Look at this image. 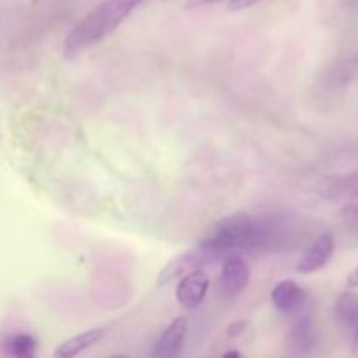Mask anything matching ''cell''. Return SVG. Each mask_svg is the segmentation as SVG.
Here are the masks:
<instances>
[{"mask_svg": "<svg viewBox=\"0 0 358 358\" xmlns=\"http://www.w3.org/2000/svg\"><path fill=\"white\" fill-rule=\"evenodd\" d=\"M208 289V275L203 269H194V271H189L184 276H180V282H178L177 290H175V297H177L180 306L187 308V310H194L205 301Z\"/></svg>", "mask_w": 358, "mask_h": 358, "instance_id": "obj_5", "label": "cell"}, {"mask_svg": "<svg viewBox=\"0 0 358 358\" xmlns=\"http://www.w3.org/2000/svg\"><path fill=\"white\" fill-rule=\"evenodd\" d=\"M336 250V241L334 236L331 233H324L322 236H318L313 241L310 248H308L306 254L297 261L296 271L299 275H311V273H317L318 269L325 268L329 264V261L332 259Z\"/></svg>", "mask_w": 358, "mask_h": 358, "instance_id": "obj_6", "label": "cell"}, {"mask_svg": "<svg viewBox=\"0 0 358 358\" xmlns=\"http://www.w3.org/2000/svg\"><path fill=\"white\" fill-rule=\"evenodd\" d=\"M336 317L346 327H358V296L355 292H345L336 301Z\"/></svg>", "mask_w": 358, "mask_h": 358, "instance_id": "obj_11", "label": "cell"}, {"mask_svg": "<svg viewBox=\"0 0 358 358\" xmlns=\"http://www.w3.org/2000/svg\"><path fill=\"white\" fill-rule=\"evenodd\" d=\"M261 2H264V0H229V3H227V9L243 10V9H248V7L257 6V3H261Z\"/></svg>", "mask_w": 358, "mask_h": 358, "instance_id": "obj_13", "label": "cell"}, {"mask_svg": "<svg viewBox=\"0 0 358 358\" xmlns=\"http://www.w3.org/2000/svg\"><path fill=\"white\" fill-rule=\"evenodd\" d=\"M105 332L107 331H105V329H100V327L80 332V334L73 336V338L66 339L65 343H62V345L56 348L55 357L56 358H72V357L80 355L83 352L90 350L91 346L96 345L98 341H101V339L105 338Z\"/></svg>", "mask_w": 358, "mask_h": 358, "instance_id": "obj_9", "label": "cell"}, {"mask_svg": "<svg viewBox=\"0 0 358 358\" xmlns=\"http://www.w3.org/2000/svg\"><path fill=\"white\" fill-rule=\"evenodd\" d=\"M212 261H217V259L213 257L212 252H210L203 243L196 245L191 250L184 252V254L171 259V261L161 269L159 275H157V285H168V283H171L173 280L184 276L185 273L194 271V269H203Z\"/></svg>", "mask_w": 358, "mask_h": 358, "instance_id": "obj_3", "label": "cell"}, {"mask_svg": "<svg viewBox=\"0 0 358 358\" xmlns=\"http://www.w3.org/2000/svg\"><path fill=\"white\" fill-rule=\"evenodd\" d=\"M241 329H243V324L229 325V329H227V336H229V338H233V336H238L241 332Z\"/></svg>", "mask_w": 358, "mask_h": 358, "instance_id": "obj_15", "label": "cell"}, {"mask_svg": "<svg viewBox=\"0 0 358 358\" xmlns=\"http://www.w3.org/2000/svg\"><path fill=\"white\" fill-rule=\"evenodd\" d=\"M346 285L350 287V289H357L358 287V266L355 269H352L348 275V278H346Z\"/></svg>", "mask_w": 358, "mask_h": 358, "instance_id": "obj_14", "label": "cell"}, {"mask_svg": "<svg viewBox=\"0 0 358 358\" xmlns=\"http://www.w3.org/2000/svg\"><path fill=\"white\" fill-rule=\"evenodd\" d=\"M289 346L301 353L310 352L317 346V331L308 318H301L289 329Z\"/></svg>", "mask_w": 358, "mask_h": 358, "instance_id": "obj_10", "label": "cell"}, {"mask_svg": "<svg viewBox=\"0 0 358 358\" xmlns=\"http://www.w3.org/2000/svg\"><path fill=\"white\" fill-rule=\"evenodd\" d=\"M3 346H6L7 355L16 358H31L35 357V352H37V341H35V338L30 334H24V332L10 336L3 343Z\"/></svg>", "mask_w": 358, "mask_h": 358, "instance_id": "obj_12", "label": "cell"}, {"mask_svg": "<svg viewBox=\"0 0 358 358\" xmlns=\"http://www.w3.org/2000/svg\"><path fill=\"white\" fill-rule=\"evenodd\" d=\"M353 350L358 353V327L355 329V336H353Z\"/></svg>", "mask_w": 358, "mask_h": 358, "instance_id": "obj_16", "label": "cell"}, {"mask_svg": "<svg viewBox=\"0 0 358 358\" xmlns=\"http://www.w3.org/2000/svg\"><path fill=\"white\" fill-rule=\"evenodd\" d=\"M283 220L278 217H261L234 213L224 217L208 231L201 243L215 259L241 255L250 252L271 250L285 238Z\"/></svg>", "mask_w": 358, "mask_h": 358, "instance_id": "obj_1", "label": "cell"}, {"mask_svg": "<svg viewBox=\"0 0 358 358\" xmlns=\"http://www.w3.org/2000/svg\"><path fill=\"white\" fill-rule=\"evenodd\" d=\"M231 357H241V353L240 352H227V353H224V358H231Z\"/></svg>", "mask_w": 358, "mask_h": 358, "instance_id": "obj_17", "label": "cell"}, {"mask_svg": "<svg viewBox=\"0 0 358 358\" xmlns=\"http://www.w3.org/2000/svg\"><path fill=\"white\" fill-rule=\"evenodd\" d=\"M187 334V320L184 317H178L164 329L163 334L156 341L154 348L150 350V357L154 358H171L178 355L182 345Z\"/></svg>", "mask_w": 358, "mask_h": 358, "instance_id": "obj_8", "label": "cell"}, {"mask_svg": "<svg viewBox=\"0 0 358 358\" xmlns=\"http://www.w3.org/2000/svg\"><path fill=\"white\" fill-rule=\"evenodd\" d=\"M250 282V268L241 255H227L222 259L220 269V292L227 299H233L245 290Z\"/></svg>", "mask_w": 358, "mask_h": 358, "instance_id": "obj_4", "label": "cell"}, {"mask_svg": "<svg viewBox=\"0 0 358 358\" xmlns=\"http://www.w3.org/2000/svg\"><path fill=\"white\" fill-rule=\"evenodd\" d=\"M306 290L294 280H282L276 283L271 292V303L280 313L294 315L299 313L306 304Z\"/></svg>", "mask_w": 358, "mask_h": 358, "instance_id": "obj_7", "label": "cell"}, {"mask_svg": "<svg viewBox=\"0 0 358 358\" xmlns=\"http://www.w3.org/2000/svg\"><path fill=\"white\" fill-rule=\"evenodd\" d=\"M145 0H103L91 9L65 37L63 55L73 59L112 34Z\"/></svg>", "mask_w": 358, "mask_h": 358, "instance_id": "obj_2", "label": "cell"}]
</instances>
